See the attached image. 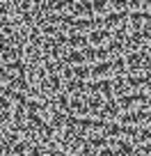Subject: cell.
Returning a JSON list of instances; mask_svg holds the SVG:
<instances>
[{
  "label": "cell",
  "instance_id": "cell-1",
  "mask_svg": "<svg viewBox=\"0 0 151 156\" xmlns=\"http://www.w3.org/2000/svg\"><path fill=\"white\" fill-rule=\"evenodd\" d=\"M80 53H83V60L85 62H94V60H105V58H110V48L108 46H92V48H80Z\"/></svg>",
  "mask_w": 151,
  "mask_h": 156
},
{
  "label": "cell",
  "instance_id": "cell-2",
  "mask_svg": "<svg viewBox=\"0 0 151 156\" xmlns=\"http://www.w3.org/2000/svg\"><path fill=\"white\" fill-rule=\"evenodd\" d=\"M69 14H73V16H92L94 14L92 0H73L71 5H69Z\"/></svg>",
  "mask_w": 151,
  "mask_h": 156
},
{
  "label": "cell",
  "instance_id": "cell-3",
  "mask_svg": "<svg viewBox=\"0 0 151 156\" xmlns=\"http://www.w3.org/2000/svg\"><path fill=\"white\" fill-rule=\"evenodd\" d=\"M142 122H151V112L149 110H135V112H124L122 115V124H142Z\"/></svg>",
  "mask_w": 151,
  "mask_h": 156
},
{
  "label": "cell",
  "instance_id": "cell-4",
  "mask_svg": "<svg viewBox=\"0 0 151 156\" xmlns=\"http://www.w3.org/2000/svg\"><path fill=\"white\" fill-rule=\"evenodd\" d=\"M128 19V12L126 9H115L112 14H105L103 16V28H115V25L124 23Z\"/></svg>",
  "mask_w": 151,
  "mask_h": 156
},
{
  "label": "cell",
  "instance_id": "cell-5",
  "mask_svg": "<svg viewBox=\"0 0 151 156\" xmlns=\"http://www.w3.org/2000/svg\"><path fill=\"white\" fill-rule=\"evenodd\" d=\"M89 37V44H94V46H101L103 41H108V39H112V30L110 28H94L92 30V34H87Z\"/></svg>",
  "mask_w": 151,
  "mask_h": 156
},
{
  "label": "cell",
  "instance_id": "cell-6",
  "mask_svg": "<svg viewBox=\"0 0 151 156\" xmlns=\"http://www.w3.org/2000/svg\"><path fill=\"white\" fill-rule=\"evenodd\" d=\"M89 44V37L83 32H78V30H71V34L67 37V46L69 48H85V46Z\"/></svg>",
  "mask_w": 151,
  "mask_h": 156
},
{
  "label": "cell",
  "instance_id": "cell-7",
  "mask_svg": "<svg viewBox=\"0 0 151 156\" xmlns=\"http://www.w3.org/2000/svg\"><path fill=\"white\" fill-rule=\"evenodd\" d=\"M85 142H87V145H92L94 149H101V147L110 145V138H108L105 133H101V136H87V138H85Z\"/></svg>",
  "mask_w": 151,
  "mask_h": 156
},
{
  "label": "cell",
  "instance_id": "cell-8",
  "mask_svg": "<svg viewBox=\"0 0 151 156\" xmlns=\"http://www.w3.org/2000/svg\"><path fill=\"white\" fill-rule=\"evenodd\" d=\"M92 7H94V14H103L110 7V0H92Z\"/></svg>",
  "mask_w": 151,
  "mask_h": 156
},
{
  "label": "cell",
  "instance_id": "cell-9",
  "mask_svg": "<svg viewBox=\"0 0 151 156\" xmlns=\"http://www.w3.org/2000/svg\"><path fill=\"white\" fill-rule=\"evenodd\" d=\"M112 9H131V0H110Z\"/></svg>",
  "mask_w": 151,
  "mask_h": 156
},
{
  "label": "cell",
  "instance_id": "cell-10",
  "mask_svg": "<svg viewBox=\"0 0 151 156\" xmlns=\"http://www.w3.org/2000/svg\"><path fill=\"white\" fill-rule=\"evenodd\" d=\"M12 99L9 97H5V94H2V97H0V110H12Z\"/></svg>",
  "mask_w": 151,
  "mask_h": 156
}]
</instances>
